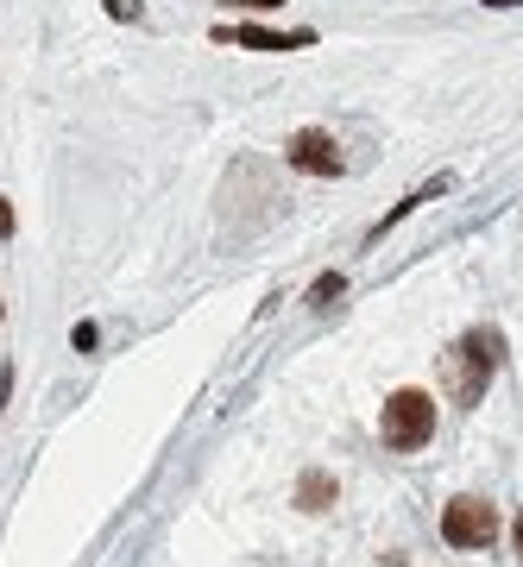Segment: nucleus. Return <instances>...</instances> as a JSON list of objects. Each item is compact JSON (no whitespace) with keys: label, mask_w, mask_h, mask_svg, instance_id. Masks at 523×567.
I'll list each match as a JSON object with an SVG mask.
<instances>
[{"label":"nucleus","mask_w":523,"mask_h":567,"mask_svg":"<svg viewBox=\"0 0 523 567\" xmlns=\"http://www.w3.org/2000/svg\"><path fill=\"white\" fill-rule=\"evenodd\" d=\"M504 365V334L499 328H473L448 353V398L454 404H480V391L492 385V372Z\"/></svg>","instance_id":"f257e3e1"},{"label":"nucleus","mask_w":523,"mask_h":567,"mask_svg":"<svg viewBox=\"0 0 523 567\" xmlns=\"http://www.w3.org/2000/svg\"><path fill=\"white\" fill-rule=\"evenodd\" d=\"M379 435L391 454H417V447L435 435V398L429 391H391L379 416Z\"/></svg>","instance_id":"f03ea898"},{"label":"nucleus","mask_w":523,"mask_h":567,"mask_svg":"<svg viewBox=\"0 0 523 567\" xmlns=\"http://www.w3.org/2000/svg\"><path fill=\"white\" fill-rule=\"evenodd\" d=\"M442 536L454 548H485L499 536V511L485 505V498H454V505L442 511Z\"/></svg>","instance_id":"7ed1b4c3"},{"label":"nucleus","mask_w":523,"mask_h":567,"mask_svg":"<svg viewBox=\"0 0 523 567\" xmlns=\"http://www.w3.org/2000/svg\"><path fill=\"white\" fill-rule=\"evenodd\" d=\"M284 158L297 164V171H309V177H335V171H341V145L328 140V133H316V126H309V133H297V140L284 145Z\"/></svg>","instance_id":"20e7f679"},{"label":"nucleus","mask_w":523,"mask_h":567,"mask_svg":"<svg viewBox=\"0 0 523 567\" xmlns=\"http://www.w3.org/2000/svg\"><path fill=\"white\" fill-rule=\"evenodd\" d=\"M215 39H227V44H253V51H302V44H316V32H265V25H222Z\"/></svg>","instance_id":"39448f33"},{"label":"nucleus","mask_w":523,"mask_h":567,"mask_svg":"<svg viewBox=\"0 0 523 567\" xmlns=\"http://www.w3.org/2000/svg\"><path fill=\"white\" fill-rule=\"evenodd\" d=\"M322 498H328V480L309 473V480H302V511H322Z\"/></svg>","instance_id":"423d86ee"},{"label":"nucleus","mask_w":523,"mask_h":567,"mask_svg":"<svg viewBox=\"0 0 523 567\" xmlns=\"http://www.w3.org/2000/svg\"><path fill=\"white\" fill-rule=\"evenodd\" d=\"M341 290H347V284H341V271H335V278H322V284H316V303H328V297H341Z\"/></svg>","instance_id":"0eeeda50"},{"label":"nucleus","mask_w":523,"mask_h":567,"mask_svg":"<svg viewBox=\"0 0 523 567\" xmlns=\"http://www.w3.org/2000/svg\"><path fill=\"white\" fill-rule=\"evenodd\" d=\"M13 234V208H7V196H0V240Z\"/></svg>","instance_id":"6e6552de"},{"label":"nucleus","mask_w":523,"mask_h":567,"mask_svg":"<svg viewBox=\"0 0 523 567\" xmlns=\"http://www.w3.org/2000/svg\"><path fill=\"white\" fill-rule=\"evenodd\" d=\"M240 7H284V0H240Z\"/></svg>","instance_id":"1a4fd4ad"},{"label":"nucleus","mask_w":523,"mask_h":567,"mask_svg":"<svg viewBox=\"0 0 523 567\" xmlns=\"http://www.w3.org/2000/svg\"><path fill=\"white\" fill-rule=\"evenodd\" d=\"M485 7H523V0H485Z\"/></svg>","instance_id":"9d476101"},{"label":"nucleus","mask_w":523,"mask_h":567,"mask_svg":"<svg viewBox=\"0 0 523 567\" xmlns=\"http://www.w3.org/2000/svg\"><path fill=\"white\" fill-rule=\"evenodd\" d=\"M517 555H523V517H517Z\"/></svg>","instance_id":"9b49d317"}]
</instances>
